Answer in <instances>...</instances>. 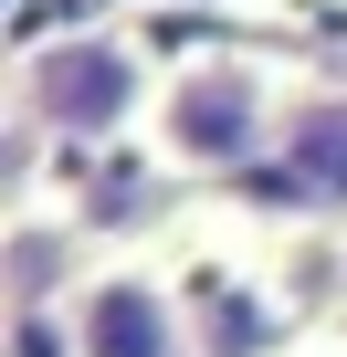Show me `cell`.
Instances as JSON below:
<instances>
[{"mask_svg":"<svg viewBox=\"0 0 347 357\" xmlns=\"http://www.w3.org/2000/svg\"><path fill=\"white\" fill-rule=\"evenodd\" d=\"M284 126H295V84L284 63L242 53V43H200L158 74V105H147V158L168 178H242L263 158H284Z\"/></svg>","mask_w":347,"mask_h":357,"instance_id":"1","label":"cell"},{"mask_svg":"<svg viewBox=\"0 0 347 357\" xmlns=\"http://www.w3.org/2000/svg\"><path fill=\"white\" fill-rule=\"evenodd\" d=\"M337 336H347V326H337Z\"/></svg>","mask_w":347,"mask_h":357,"instance_id":"6","label":"cell"},{"mask_svg":"<svg viewBox=\"0 0 347 357\" xmlns=\"http://www.w3.org/2000/svg\"><path fill=\"white\" fill-rule=\"evenodd\" d=\"M64 336H74V357H200L190 284L147 252L84 263V284L64 294Z\"/></svg>","mask_w":347,"mask_h":357,"instance_id":"3","label":"cell"},{"mask_svg":"<svg viewBox=\"0 0 347 357\" xmlns=\"http://www.w3.org/2000/svg\"><path fill=\"white\" fill-rule=\"evenodd\" d=\"M284 168H295L305 200H337V211H347V95H305V105H295Z\"/></svg>","mask_w":347,"mask_h":357,"instance_id":"4","label":"cell"},{"mask_svg":"<svg viewBox=\"0 0 347 357\" xmlns=\"http://www.w3.org/2000/svg\"><path fill=\"white\" fill-rule=\"evenodd\" d=\"M158 53L116 22H74V32H43L22 43L11 63V116L53 147H105V137H147V105H158Z\"/></svg>","mask_w":347,"mask_h":357,"instance_id":"2","label":"cell"},{"mask_svg":"<svg viewBox=\"0 0 347 357\" xmlns=\"http://www.w3.org/2000/svg\"><path fill=\"white\" fill-rule=\"evenodd\" d=\"M337 347H347V336H337Z\"/></svg>","mask_w":347,"mask_h":357,"instance_id":"5","label":"cell"}]
</instances>
